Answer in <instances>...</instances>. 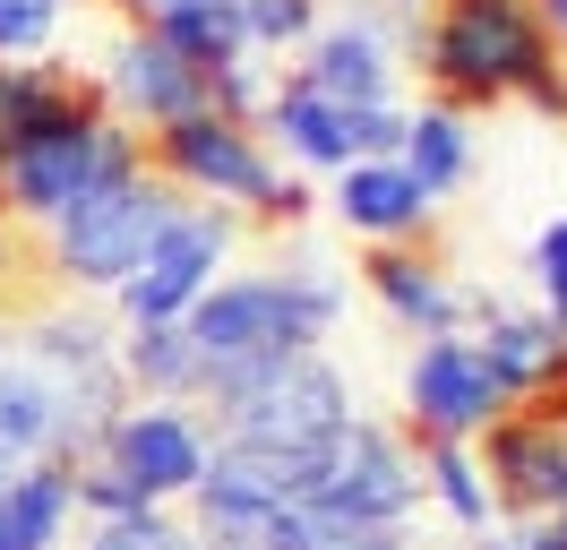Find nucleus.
<instances>
[{
	"mask_svg": "<svg viewBox=\"0 0 567 550\" xmlns=\"http://www.w3.org/2000/svg\"><path fill=\"white\" fill-rule=\"evenodd\" d=\"M70 516H78L70 465H18L9 499H0V550H61Z\"/></svg>",
	"mask_w": 567,
	"mask_h": 550,
	"instance_id": "18",
	"label": "nucleus"
},
{
	"mask_svg": "<svg viewBox=\"0 0 567 550\" xmlns=\"http://www.w3.org/2000/svg\"><path fill=\"white\" fill-rule=\"evenodd\" d=\"M550 405H559V412H567V387H559V396H550Z\"/></svg>",
	"mask_w": 567,
	"mask_h": 550,
	"instance_id": "30",
	"label": "nucleus"
},
{
	"mask_svg": "<svg viewBox=\"0 0 567 550\" xmlns=\"http://www.w3.org/2000/svg\"><path fill=\"white\" fill-rule=\"evenodd\" d=\"M473 353H482V370L498 378L507 405H542V396L567 387V327H550L542 309L491 302L482 318H473Z\"/></svg>",
	"mask_w": 567,
	"mask_h": 550,
	"instance_id": "15",
	"label": "nucleus"
},
{
	"mask_svg": "<svg viewBox=\"0 0 567 550\" xmlns=\"http://www.w3.org/2000/svg\"><path fill=\"white\" fill-rule=\"evenodd\" d=\"M0 95H9V69H0Z\"/></svg>",
	"mask_w": 567,
	"mask_h": 550,
	"instance_id": "31",
	"label": "nucleus"
},
{
	"mask_svg": "<svg viewBox=\"0 0 567 550\" xmlns=\"http://www.w3.org/2000/svg\"><path fill=\"white\" fill-rule=\"evenodd\" d=\"M173 206H181V190L155 181L146 164L130 181H112V190H86L70 215L43 224V275L61 293H121V275L146 258V241L173 224Z\"/></svg>",
	"mask_w": 567,
	"mask_h": 550,
	"instance_id": "6",
	"label": "nucleus"
},
{
	"mask_svg": "<svg viewBox=\"0 0 567 550\" xmlns=\"http://www.w3.org/2000/svg\"><path fill=\"white\" fill-rule=\"evenodd\" d=\"M104 9H121V27H155V18L181 9V0H104Z\"/></svg>",
	"mask_w": 567,
	"mask_h": 550,
	"instance_id": "27",
	"label": "nucleus"
},
{
	"mask_svg": "<svg viewBox=\"0 0 567 550\" xmlns=\"http://www.w3.org/2000/svg\"><path fill=\"white\" fill-rule=\"evenodd\" d=\"M146 172L173 181L181 198L249 215V224H267V233H292V224L310 215V190L267 155V138L249 130V121H224V112H189L173 130H155L146 138Z\"/></svg>",
	"mask_w": 567,
	"mask_h": 550,
	"instance_id": "4",
	"label": "nucleus"
},
{
	"mask_svg": "<svg viewBox=\"0 0 567 550\" xmlns=\"http://www.w3.org/2000/svg\"><path fill=\"white\" fill-rule=\"evenodd\" d=\"M395 164L422 181V198H456L464 181H473V130H464V112L447 103H413L404 112V146H395Z\"/></svg>",
	"mask_w": 567,
	"mask_h": 550,
	"instance_id": "17",
	"label": "nucleus"
},
{
	"mask_svg": "<svg viewBox=\"0 0 567 550\" xmlns=\"http://www.w3.org/2000/svg\"><path fill=\"white\" fill-rule=\"evenodd\" d=\"M86 550H198V533H189V516H173V508H138V516L95 524Z\"/></svg>",
	"mask_w": 567,
	"mask_h": 550,
	"instance_id": "25",
	"label": "nucleus"
},
{
	"mask_svg": "<svg viewBox=\"0 0 567 550\" xmlns=\"http://www.w3.org/2000/svg\"><path fill=\"white\" fill-rule=\"evenodd\" d=\"M61 27H70V0H0V69L52 61Z\"/></svg>",
	"mask_w": 567,
	"mask_h": 550,
	"instance_id": "23",
	"label": "nucleus"
},
{
	"mask_svg": "<svg viewBox=\"0 0 567 550\" xmlns=\"http://www.w3.org/2000/svg\"><path fill=\"white\" fill-rule=\"evenodd\" d=\"M533 550H567V508H559V516H542V524H533Z\"/></svg>",
	"mask_w": 567,
	"mask_h": 550,
	"instance_id": "28",
	"label": "nucleus"
},
{
	"mask_svg": "<svg viewBox=\"0 0 567 550\" xmlns=\"http://www.w3.org/2000/svg\"><path fill=\"white\" fill-rule=\"evenodd\" d=\"M361 284H370V302L388 309L404 336H464L498 293L482 284H456V267H439L430 249H370L361 258Z\"/></svg>",
	"mask_w": 567,
	"mask_h": 550,
	"instance_id": "13",
	"label": "nucleus"
},
{
	"mask_svg": "<svg viewBox=\"0 0 567 550\" xmlns=\"http://www.w3.org/2000/svg\"><path fill=\"white\" fill-rule=\"evenodd\" d=\"M413 465H422V499H439L447 524H464V533H491V524H498L473 439H413Z\"/></svg>",
	"mask_w": 567,
	"mask_h": 550,
	"instance_id": "20",
	"label": "nucleus"
},
{
	"mask_svg": "<svg viewBox=\"0 0 567 550\" xmlns=\"http://www.w3.org/2000/svg\"><path fill=\"white\" fill-rule=\"evenodd\" d=\"M353 309V284L327 267V258H301V267H258V275H215L207 302L181 318V336L198 353V396L224 387V378H249L267 361H292V353H319Z\"/></svg>",
	"mask_w": 567,
	"mask_h": 550,
	"instance_id": "3",
	"label": "nucleus"
},
{
	"mask_svg": "<svg viewBox=\"0 0 567 550\" xmlns=\"http://www.w3.org/2000/svg\"><path fill=\"white\" fill-rule=\"evenodd\" d=\"M95 95H104V112L121 130L155 138L173 121H189V112H207V69H189L155 27H112L104 61H95Z\"/></svg>",
	"mask_w": 567,
	"mask_h": 550,
	"instance_id": "10",
	"label": "nucleus"
},
{
	"mask_svg": "<svg viewBox=\"0 0 567 550\" xmlns=\"http://www.w3.org/2000/svg\"><path fill=\"white\" fill-rule=\"evenodd\" d=\"M533 18L550 27V43H567V0H533Z\"/></svg>",
	"mask_w": 567,
	"mask_h": 550,
	"instance_id": "29",
	"label": "nucleus"
},
{
	"mask_svg": "<svg viewBox=\"0 0 567 550\" xmlns=\"http://www.w3.org/2000/svg\"><path fill=\"white\" fill-rule=\"evenodd\" d=\"M146 164V138L121 130L78 61H18L0 95V215L52 224L86 190H112Z\"/></svg>",
	"mask_w": 567,
	"mask_h": 550,
	"instance_id": "1",
	"label": "nucleus"
},
{
	"mask_svg": "<svg viewBox=\"0 0 567 550\" xmlns=\"http://www.w3.org/2000/svg\"><path fill=\"white\" fill-rule=\"evenodd\" d=\"M198 353L181 327H121V387L146 405H198Z\"/></svg>",
	"mask_w": 567,
	"mask_h": 550,
	"instance_id": "19",
	"label": "nucleus"
},
{
	"mask_svg": "<svg viewBox=\"0 0 567 550\" xmlns=\"http://www.w3.org/2000/svg\"><path fill=\"white\" fill-rule=\"evenodd\" d=\"M189 533H198V550H319L301 508H215V499H189Z\"/></svg>",
	"mask_w": 567,
	"mask_h": 550,
	"instance_id": "22",
	"label": "nucleus"
},
{
	"mask_svg": "<svg viewBox=\"0 0 567 550\" xmlns=\"http://www.w3.org/2000/svg\"><path fill=\"white\" fill-rule=\"evenodd\" d=\"M0 499H9V473H0Z\"/></svg>",
	"mask_w": 567,
	"mask_h": 550,
	"instance_id": "32",
	"label": "nucleus"
},
{
	"mask_svg": "<svg viewBox=\"0 0 567 550\" xmlns=\"http://www.w3.org/2000/svg\"><path fill=\"white\" fill-rule=\"evenodd\" d=\"M498 412H507V396L482 370L473 336H422L413 344V361H404V421H413V439H482Z\"/></svg>",
	"mask_w": 567,
	"mask_h": 550,
	"instance_id": "12",
	"label": "nucleus"
},
{
	"mask_svg": "<svg viewBox=\"0 0 567 550\" xmlns=\"http://www.w3.org/2000/svg\"><path fill=\"white\" fill-rule=\"evenodd\" d=\"M155 34L173 43L189 69H233V61H249V27H241V0H181V9H164L155 18Z\"/></svg>",
	"mask_w": 567,
	"mask_h": 550,
	"instance_id": "21",
	"label": "nucleus"
},
{
	"mask_svg": "<svg viewBox=\"0 0 567 550\" xmlns=\"http://www.w3.org/2000/svg\"><path fill=\"white\" fill-rule=\"evenodd\" d=\"M336 224L370 249H422L430 224H439V206L422 198V181L395 164V155H370V164H344L336 172Z\"/></svg>",
	"mask_w": 567,
	"mask_h": 550,
	"instance_id": "14",
	"label": "nucleus"
},
{
	"mask_svg": "<svg viewBox=\"0 0 567 550\" xmlns=\"http://www.w3.org/2000/svg\"><path fill=\"white\" fill-rule=\"evenodd\" d=\"M233 249H241V215L181 198L173 224L146 241V258L121 275V293H112L121 327H181L189 309L207 302V284L233 267Z\"/></svg>",
	"mask_w": 567,
	"mask_h": 550,
	"instance_id": "7",
	"label": "nucleus"
},
{
	"mask_svg": "<svg viewBox=\"0 0 567 550\" xmlns=\"http://www.w3.org/2000/svg\"><path fill=\"white\" fill-rule=\"evenodd\" d=\"M413 61L430 78V103L447 112L525 103L542 121H567V69L533 0H430Z\"/></svg>",
	"mask_w": 567,
	"mask_h": 550,
	"instance_id": "2",
	"label": "nucleus"
},
{
	"mask_svg": "<svg viewBox=\"0 0 567 550\" xmlns=\"http://www.w3.org/2000/svg\"><path fill=\"white\" fill-rule=\"evenodd\" d=\"M353 412V378L327 353H292V361H267V370L198 396V421L215 447H327Z\"/></svg>",
	"mask_w": 567,
	"mask_h": 550,
	"instance_id": "5",
	"label": "nucleus"
},
{
	"mask_svg": "<svg viewBox=\"0 0 567 550\" xmlns=\"http://www.w3.org/2000/svg\"><path fill=\"white\" fill-rule=\"evenodd\" d=\"M241 27H249V52H301L310 34L327 27V0H241Z\"/></svg>",
	"mask_w": 567,
	"mask_h": 550,
	"instance_id": "24",
	"label": "nucleus"
},
{
	"mask_svg": "<svg viewBox=\"0 0 567 550\" xmlns=\"http://www.w3.org/2000/svg\"><path fill=\"white\" fill-rule=\"evenodd\" d=\"M422 508V465H413V439L353 412L336 447H327V473L310 481L301 516H344V524H413Z\"/></svg>",
	"mask_w": 567,
	"mask_h": 550,
	"instance_id": "8",
	"label": "nucleus"
},
{
	"mask_svg": "<svg viewBox=\"0 0 567 550\" xmlns=\"http://www.w3.org/2000/svg\"><path fill=\"white\" fill-rule=\"evenodd\" d=\"M533 293H542V318L567 327V215H550L533 241Z\"/></svg>",
	"mask_w": 567,
	"mask_h": 550,
	"instance_id": "26",
	"label": "nucleus"
},
{
	"mask_svg": "<svg viewBox=\"0 0 567 550\" xmlns=\"http://www.w3.org/2000/svg\"><path fill=\"white\" fill-rule=\"evenodd\" d=\"M207 421H198V405H146V396H130V405L112 412V430L95 439V456H104L121 481H138L155 508H173V499H189L198 490V473H207Z\"/></svg>",
	"mask_w": 567,
	"mask_h": 550,
	"instance_id": "11",
	"label": "nucleus"
},
{
	"mask_svg": "<svg viewBox=\"0 0 567 550\" xmlns=\"http://www.w3.org/2000/svg\"><path fill=\"white\" fill-rule=\"evenodd\" d=\"M482 456V481H491V508L507 524H542V516L567 508V412L542 396V405H507L473 439Z\"/></svg>",
	"mask_w": 567,
	"mask_h": 550,
	"instance_id": "9",
	"label": "nucleus"
},
{
	"mask_svg": "<svg viewBox=\"0 0 567 550\" xmlns=\"http://www.w3.org/2000/svg\"><path fill=\"white\" fill-rule=\"evenodd\" d=\"M18 465H61V387L27 353H0V473Z\"/></svg>",
	"mask_w": 567,
	"mask_h": 550,
	"instance_id": "16",
	"label": "nucleus"
}]
</instances>
